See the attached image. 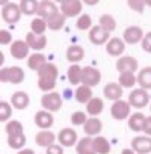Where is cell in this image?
<instances>
[{
  "label": "cell",
  "instance_id": "6da1fadb",
  "mask_svg": "<svg viewBox=\"0 0 151 154\" xmlns=\"http://www.w3.org/2000/svg\"><path fill=\"white\" fill-rule=\"evenodd\" d=\"M57 74H59V69L51 62H47L38 71V88L41 91H44V94L51 92L54 89L56 80H57Z\"/></svg>",
  "mask_w": 151,
  "mask_h": 154
},
{
  "label": "cell",
  "instance_id": "7a4b0ae2",
  "mask_svg": "<svg viewBox=\"0 0 151 154\" xmlns=\"http://www.w3.org/2000/svg\"><path fill=\"white\" fill-rule=\"evenodd\" d=\"M24 80V71L20 66H6L0 68V82L18 85Z\"/></svg>",
  "mask_w": 151,
  "mask_h": 154
},
{
  "label": "cell",
  "instance_id": "3957f363",
  "mask_svg": "<svg viewBox=\"0 0 151 154\" xmlns=\"http://www.w3.org/2000/svg\"><path fill=\"white\" fill-rule=\"evenodd\" d=\"M62 97L56 92V91H51V92H47L41 97V106L44 110L53 113V112H59L62 109Z\"/></svg>",
  "mask_w": 151,
  "mask_h": 154
},
{
  "label": "cell",
  "instance_id": "277c9868",
  "mask_svg": "<svg viewBox=\"0 0 151 154\" xmlns=\"http://www.w3.org/2000/svg\"><path fill=\"white\" fill-rule=\"evenodd\" d=\"M128 104L130 107H136V109H143L149 104V94L145 89L136 88L128 94Z\"/></svg>",
  "mask_w": 151,
  "mask_h": 154
},
{
  "label": "cell",
  "instance_id": "5b68a950",
  "mask_svg": "<svg viewBox=\"0 0 151 154\" xmlns=\"http://www.w3.org/2000/svg\"><path fill=\"white\" fill-rule=\"evenodd\" d=\"M101 82V72L94 66H83L82 68V85L88 88H94Z\"/></svg>",
  "mask_w": 151,
  "mask_h": 154
},
{
  "label": "cell",
  "instance_id": "8992f818",
  "mask_svg": "<svg viewBox=\"0 0 151 154\" xmlns=\"http://www.w3.org/2000/svg\"><path fill=\"white\" fill-rule=\"evenodd\" d=\"M82 9H83V3L80 0H63L59 6V11H60V14H63L65 18L66 17L72 18V17L80 15Z\"/></svg>",
  "mask_w": 151,
  "mask_h": 154
},
{
  "label": "cell",
  "instance_id": "52a82bcc",
  "mask_svg": "<svg viewBox=\"0 0 151 154\" xmlns=\"http://www.w3.org/2000/svg\"><path fill=\"white\" fill-rule=\"evenodd\" d=\"M2 18L5 23L8 24H15L20 21L21 18V11H20V6L17 3H12V2H8L3 8H2Z\"/></svg>",
  "mask_w": 151,
  "mask_h": 154
},
{
  "label": "cell",
  "instance_id": "ba28073f",
  "mask_svg": "<svg viewBox=\"0 0 151 154\" xmlns=\"http://www.w3.org/2000/svg\"><path fill=\"white\" fill-rule=\"evenodd\" d=\"M110 115L116 121L127 119L130 116V104H128V101H124V100L113 101V104L110 107Z\"/></svg>",
  "mask_w": 151,
  "mask_h": 154
},
{
  "label": "cell",
  "instance_id": "9c48e42d",
  "mask_svg": "<svg viewBox=\"0 0 151 154\" xmlns=\"http://www.w3.org/2000/svg\"><path fill=\"white\" fill-rule=\"evenodd\" d=\"M57 140H59V145L63 148V146H66V148H69V146H74L76 143H77V131H76L74 128H68V127H65V128H62L60 131H59V134H57Z\"/></svg>",
  "mask_w": 151,
  "mask_h": 154
},
{
  "label": "cell",
  "instance_id": "30bf717a",
  "mask_svg": "<svg viewBox=\"0 0 151 154\" xmlns=\"http://www.w3.org/2000/svg\"><path fill=\"white\" fill-rule=\"evenodd\" d=\"M57 12H59V8L56 6V3L50 2V0H42V2L38 3V11H36L38 18H42L47 21L48 18H51Z\"/></svg>",
  "mask_w": 151,
  "mask_h": 154
},
{
  "label": "cell",
  "instance_id": "8fae6325",
  "mask_svg": "<svg viewBox=\"0 0 151 154\" xmlns=\"http://www.w3.org/2000/svg\"><path fill=\"white\" fill-rule=\"evenodd\" d=\"M131 149L136 154H149L151 152V137L149 136H136L131 140Z\"/></svg>",
  "mask_w": 151,
  "mask_h": 154
},
{
  "label": "cell",
  "instance_id": "7c38bea8",
  "mask_svg": "<svg viewBox=\"0 0 151 154\" xmlns=\"http://www.w3.org/2000/svg\"><path fill=\"white\" fill-rule=\"evenodd\" d=\"M26 44L29 45V48H32L36 53H39L47 45V36L45 35H35V33L29 32L26 35Z\"/></svg>",
  "mask_w": 151,
  "mask_h": 154
},
{
  "label": "cell",
  "instance_id": "4fadbf2b",
  "mask_svg": "<svg viewBox=\"0 0 151 154\" xmlns=\"http://www.w3.org/2000/svg\"><path fill=\"white\" fill-rule=\"evenodd\" d=\"M9 50H11V54H12L14 59L21 60V59L29 57V50H30V48H29V45L26 44V41L17 39V41H12Z\"/></svg>",
  "mask_w": 151,
  "mask_h": 154
},
{
  "label": "cell",
  "instance_id": "5bb4252c",
  "mask_svg": "<svg viewBox=\"0 0 151 154\" xmlns=\"http://www.w3.org/2000/svg\"><path fill=\"white\" fill-rule=\"evenodd\" d=\"M116 69L119 72H136L137 60L133 56H121L116 60Z\"/></svg>",
  "mask_w": 151,
  "mask_h": 154
},
{
  "label": "cell",
  "instance_id": "9a60e30c",
  "mask_svg": "<svg viewBox=\"0 0 151 154\" xmlns=\"http://www.w3.org/2000/svg\"><path fill=\"white\" fill-rule=\"evenodd\" d=\"M101 130H103V122H101V119H98V118H92V116H91V118H88L86 122L83 124V131L86 133L88 137L100 136Z\"/></svg>",
  "mask_w": 151,
  "mask_h": 154
},
{
  "label": "cell",
  "instance_id": "2e32d148",
  "mask_svg": "<svg viewBox=\"0 0 151 154\" xmlns=\"http://www.w3.org/2000/svg\"><path fill=\"white\" fill-rule=\"evenodd\" d=\"M110 33H107L106 30H103L100 26H92L91 30H89V41L95 45H103V44H107V41L110 39L109 38Z\"/></svg>",
  "mask_w": 151,
  "mask_h": 154
},
{
  "label": "cell",
  "instance_id": "e0dca14e",
  "mask_svg": "<svg viewBox=\"0 0 151 154\" xmlns=\"http://www.w3.org/2000/svg\"><path fill=\"white\" fill-rule=\"evenodd\" d=\"M124 42L125 44H137L143 39V30L139 26H130L124 30Z\"/></svg>",
  "mask_w": 151,
  "mask_h": 154
},
{
  "label": "cell",
  "instance_id": "ac0fdd59",
  "mask_svg": "<svg viewBox=\"0 0 151 154\" xmlns=\"http://www.w3.org/2000/svg\"><path fill=\"white\" fill-rule=\"evenodd\" d=\"M35 124L41 128V130H48L53 124H54V118L53 113L47 112V110H39L35 115Z\"/></svg>",
  "mask_w": 151,
  "mask_h": 154
},
{
  "label": "cell",
  "instance_id": "d6986e66",
  "mask_svg": "<svg viewBox=\"0 0 151 154\" xmlns=\"http://www.w3.org/2000/svg\"><path fill=\"white\" fill-rule=\"evenodd\" d=\"M29 103H30V98H29L27 92H24V91H17V92H14L12 97H11V106H12L14 109L24 110V109L29 106Z\"/></svg>",
  "mask_w": 151,
  "mask_h": 154
},
{
  "label": "cell",
  "instance_id": "ffe728a7",
  "mask_svg": "<svg viewBox=\"0 0 151 154\" xmlns=\"http://www.w3.org/2000/svg\"><path fill=\"white\" fill-rule=\"evenodd\" d=\"M106 50L110 56H121L125 50V42L121 38H110L106 44Z\"/></svg>",
  "mask_w": 151,
  "mask_h": 154
},
{
  "label": "cell",
  "instance_id": "44dd1931",
  "mask_svg": "<svg viewBox=\"0 0 151 154\" xmlns=\"http://www.w3.org/2000/svg\"><path fill=\"white\" fill-rule=\"evenodd\" d=\"M56 140V134L50 130H41L39 133H36L35 136V142L38 146H42V148H48L50 145H53Z\"/></svg>",
  "mask_w": 151,
  "mask_h": 154
},
{
  "label": "cell",
  "instance_id": "7402d4cb",
  "mask_svg": "<svg viewBox=\"0 0 151 154\" xmlns=\"http://www.w3.org/2000/svg\"><path fill=\"white\" fill-rule=\"evenodd\" d=\"M136 83L139 85L140 89H145V91L151 89V66H145L137 72Z\"/></svg>",
  "mask_w": 151,
  "mask_h": 154
},
{
  "label": "cell",
  "instance_id": "603a6c76",
  "mask_svg": "<svg viewBox=\"0 0 151 154\" xmlns=\"http://www.w3.org/2000/svg\"><path fill=\"white\" fill-rule=\"evenodd\" d=\"M122 91H124V89H122L118 83L110 82V83H107V85L104 86L103 94H104V97H106L107 100L118 101V100H121V97H122Z\"/></svg>",
  "mask_w": 151,
  "mask_h": 154
},
{
  "label": "cell",
  "instance_id": "cb8c5ba5",
  "mask_svg": "<svg viewBox=\"0 0 151 154\" xmlns=\"http://www.w3.org/2000/svg\"><path fill=\"white\" fill-rule=\"evenodd\" d=\"M104 109V103L100 97H92L86 103V113H89L92 118H97Z\"/></svg>",
  "mask_w": 151,
  "mask_h": 154
},
{
  "label": "cell",
  "instance_id": "d4e9b609",
  "mask_svg": "<svg viewBox=\"0 0 151 154\" xmlns=\"http://www.w3.org/2000/svg\"><path fill=\"white\" fill-rule=\"evenodd\" d=\"M145 115L142 113V112H136V113H133V115H130L128 116V128L130 130H133V131H136V133H139V131H142L143 130V124H145Z\"/></svg>",
  "mask_w": 151,
  "mask_h": 154
},
{
  "label": "cell",
  "instance_id": "484cf974",
  "mask_svg": "<svg viewBox=\"0 0 151 154\" xmlns=\"http://www.w3.org/2000/svg\"><path fill=\"white\" fill-rule=\"evenodd\" d=\"M76 151H77V154H95L92 137L85 136L80 140H77V143H76Z\"/></svg>",
  "mask_w": 151,
  "mask_h": 154
},
{
  "label": "cell",
  "instance_id": "4316f807",
  "mask_svg": "<svg viewBox=\"0 0 151 154\" xmlns=\"http://www.w3.org/2000/svg\"><path fill=\"white\" fill-rule=\"evenodd\" d=\"M45 63H47V59H45V56H44L42 53H33V54H30V56L27 57V66H29L30 69L36 71V72H38Z\"/></svg>",
  "mask_w": 151,
  "mask_h": 154
},
{
  "label": "cell",
  "instance_id": "83f0119b",
  "mask_svg": "<svg viewBox=\"0 0 151 154\" xmlns=\"http://www.w3.org/2000/svg\"><path fill=\"white\" fill-rule=\"evenodd\" d=\"M92 143H94L95 154H109L110 152V142L104 136H95V137H92Z\"/></svg>",
  "mask_w": 151,
  "mask_h": 154
},
{
  "label": "cell",
  "instance_id": "f1b7e54d",
  "mask_svg": "<svg viewBox=\"0 0 151 154\" xmlns=\"http://www.w3.org/2000/svg\"><path fill=\"white\" fill-rule=\"evenodd\" d=\"M85 57V50L82 45H69L66 50V59L72 63H77Z\"/></svg>",
  "mask_w": 151,
  "mask_h": 154
},
{
  "label": "cell",
  "instance_id": "f546056e",
  "mask_svg": "<svg viewBox=\"0 0 151 154\" xmlns=\"http://www.w3.org/2000/svg\"><path fill=\"white\" fill-rule=\"evenodd\" d=\"M68 82L71 85H79L82 82V66L79 63H72L69 68H68Z\"/></svg>",
  "mask_w": 151,
  "mask_h": 154
},
{
  "label": "cell",
  "instance_id": "4dcf8cb0",
  "mask_svg": "<svg viewBox=\"0 0 151 154\" xmlns=\"http://www.w3.org/2000/svg\"><path fill=\"white\" fill-rule=\"evenodd\" d=\"M76 100H77V103H83V104H86L94 95H92V89L91 88H88V86H85V85H80V86H77L76 88Z\"/></svg>",
  "mask_w": 151,
  "mask_h": 154
},
{
  "label": "cell",
  "instance_id": "1f68e13d",
  "mask_svg": "<svg viewBox=\"0 0 151 154\" xmlns=\"http://www.w3.org/2000/svg\"><path fill=\"white\" fill-rule=\"evenodd\" d=\"M65 17H63V14H60V11L57 12V14H54L51 18H48L47 20V29H50V30H60L63 26H65Z\"/></svg>",
  "mask_w": 151,
  "mask_h": 154
},
{
  "label": "cell",
  "instance_id": "d6a6232c",
  "mask_svg": "<svg viewBox=\"0 0 151 154\" xmlns=\"http://www.w3.org/2000/svg\"><path fill=\"white\" fill-rule=\"evenodd\" d=\"M118 85L124 88H133L136 85V74L134 72H119Z\"/></svg>",
  "mask_w": 151,
  "mask_h": 154
},
{
  "label": "cell",
  "instance_id": "836d02e7",
  "mask_svg": "<svg viewBox=\"0 0 151 154\" xmlns=\"http://www.w3.org/2000/svg\"><path fill=\"white\" fill-rule=\"evenodd\" d=\"M103 30H106L107 33H112L116 29V20L110 15V14H104L100 17V24H98Z\"/></svg>",
  "mask_w": 151,
  "mask_h": 154
},
{
  "label": "cell",
  "instance_id": "e575fe53",
  "mask_svg": "<svg viewBox=\"0 0 151 154\" xmlns=\"http://www.w3.org/2000/svg\"><path fill=\"white\" fill-rule=\"evenodd\" d=\"M20 11L24 15H33L38 11V2L36 0H21L20 2Z\"/></svg>",
  "mask_w": 151,
  "mask_h": 154
},
{
  "label": "cell",
  "instance_id": "d590c367",
  "mask_svg": "<svg viewBox=\"0 0 151 154\" xmlns=\"http://www.w3.org/2000/svg\"><path fill=\"white\" fill-rule=\"evenodd\" d=\"M8 145L12 148V149H23L24 145H26V136L24 133H20V134H14V136H8Z\"/></svg>",
  "mask_w": 151,
  "mask_h": 154
},
{
  "label": "cell",
  "instance_id": "8d00e7d4",
  "mask_svg": "<svg viewBox=\"0 0 151 154\" xmlns=\"http://www.w3.org/2000/svg\"><path fill=\"white\" fill-rule=\"evenodd\" d=\"M47 30V21L42 18H33L30 23V32L35 35H44V32Z\"/></svg>",
  "mask_w": 151,
  "mask_h": 154
},
{
  "label": "cell",
  "instance_id": "74e56055",
  "mask_svg": "<svg viewBox=\"0 0 151 154\" xmlns=\"http://www.w3.org/2000/svg\"><path fill=\"white\" fill-rule=\"evenodd\" d=\"M8 136H14V134H20L23 133V124L17 119H12V121H8L6 122V127H5Z\"/></svg>",
  "mask_w": 151,
  "mask_h": 154
},
{
  "label": "cell",
  "instance_id": "f35d334b",
  "mask_svg": "<svg viewBox=\"0 0 151 154\" xmlns=\"http://www.w3.org/2000/svg\"><path fill=\"white\" fill-rule=\"evenodd\" d=\"M76 27L79 30H91L92 27V20L88 14H82L79 18H77V23H76Z\"/></svg>",
  "mask_w": 151,
  "mask_h": 154
},
{
  "label": "cell",
  "instance_id": "ab89813d",
  "mask_svg": "<svg viewBox=\"0 0 151 154\" xmlns=\"http://www.w3.org/2000/svg\"><path fill=\"white\" fill-rule=\"evenodd\" d=\"M11 116H12V106L6 101H0V121L2 122L9 121Z\"/></svg>",
  "mask_w": 151,
  "mask_h": 154
},
{
  "label": "cell",
  "instance_id": "60d3db41",
  "mask_svg": "<svg viewBox=\"0 0 151 154\" xmlns=\"http://www.w3.org/2000/svg\"><path fill=\"white\" fill-rule=\"evenodd\" d=\"M86 119H88L86 112L77 110V112H74V113L71 115V122H72L74 125H83V124L86 122Z\"/></svg>",
  "mask_w": 151,
  "mask_h": 154
},
{
  "label": "cell",
  "instance_id": "b9f144b4",
  "mask_svg": "<svg viewBox=\"0 0 151 154\" xmlns=\"http://www.w3.org/2000/svg\"><path fill=\"white\" fill-rule=\"evenodd\" d=\"M127 5H128L130 9H133L134 12H139V14L143 12V9H145V2L143 0H128Z\"/></svg>",
  "mask_w": 151,
  "mask_h": 154
},
{
  "label": "cell",
  "instance_id": "7bdbcfd3",
  "mask_svg": "<svg viewBox=\"0 0 151 154\" xmlns=\"http://www.w3.org/2000/svg\"><path fill=\"white\" fill-rule=\"evenodd\" d=\"M8 44H12V35L11 32L2 29L0 30V45H8Z\"/></svg>",
  "mask_w": 151,
  "mask_h": 154
},
{
  "label": "cell",
  "instance_id": "ee69618b",
  "mask_svg": "<svg viewBox=\"0 0 151 154\" xmlns=\"http://www.w3.org/2000/svg\"><path fill=\"white\" fill-rule=\"evenodd\" d=\"M142 48H143V51L151 53V32H148L146 35H143V39H142Z\"/></svg>",
  "mask_w": 151,
  "mask_h": 154
},
{
  "label": "cell",
  "instance_id": "f6af8a7d",
  "mask_svg": "<svg viewBox=\"0 0 151 154\" xmlns=\"http://www.w3.org/2000/svg\"><path fill=\"white\" fill-rule=\"evenodd\" d=\"M45 154H63V148L59 145V143H53L47 148V152Z\"/></svg>",
  "mask_w": 151,
  "mask_h": 154
},
{
  "label": "cell",
  "instance_id": "bcb514c9",
  "mask_svg": "<svg viewBox=\"0 0 151 154\" xmlns=\"http://www.w3.org/2000/svg\"><path fill=\"white\" fill-rule=\"evenodd\" d=\"M145 136H149L151 137V116H146L145 118V124H143V130Z\"/></svg>",
  "mask_w": 151,
  "mask_h": 154
},
{
  "label": "cell",
  "instance_id": "7dc6e473",
  "mask_svg": "<svg viewBox=\"0 0 151 154\" xmlns=\"http://www.w3.org/2000/svg\"><path fill=\"white\" fill-rule=\"evenodd\" d=\"M18 154H35V151L30 149V148H23V149L18 151Z\"/></svg>",
  "mask_w": 151,
  "mask_h": 154
},
{
  "label": "cell",
  "instance_id": "c3c4849f",
  "mask_svg": "<svg viewBox=\"0 0 151 154\" xmlns=\"http://www.w3.org/2000/svg\"><path fill=\"white\" fill-rule=\"evenodd\" d=\"M3 62H5V54H3V51H0V68H2Z\"/></svg>",
  "mask_w": 151,
  "mask_h": 154
},
{
  "label": "cell",
  "instance_id": "681fc988",
  "mask_svg": "<svg viewBox=\"0 0 151 154\" xmlns=\"http://www.w3.org/2000/svg\"><path fill=\"white\" fill-rule=\"evenodd\" d=\"M86 5H97V0H86Z\"/></svg>",
  "mask_w": 151,
  "mask_h": 154
},
{
  "label": "cell",
  "instance_id": "f907efd6",
  "mask_svg": "<svg viewBox=\"0 0 151 154\" xmlns=\"http://www.w3.org/2000/svg\"><path fill=\"white\" fill-rule=\"evenodd\" d=\"M143 2H145V6H149L151 8V0H143Z\"/></svg>",
  "mask_w": 151,
  "mask_h": 154
},
{
  "label": "cell",
  "instance_id": "816d5d0a",
  "mask_svg": "<svg viewBox=\"0 0 151 154\" xmlns=\"http://www.w3.org/2000/svg\"><path fill=\"white\" fill-rule=\"evenodd\" d=\"M149 110H151V103H149Z\"/></svg>",
  "mask_w": 151,
  "mask_h": 154
},
{
  "label": "cell",
  "instance_id": "f5cc1de1",
  "mask_svg": "<svg viewBox=\"0 0 151 154\" xmlns=\"http://www.w3.org/2000/svg\"><path fill=\"white\" fill-rule=\"evenodd\" d=\"M134 154H136V152H134Z\"/></svg>",
  "mask_w": 151,
  "mask_h": 154
}]
</instances>
